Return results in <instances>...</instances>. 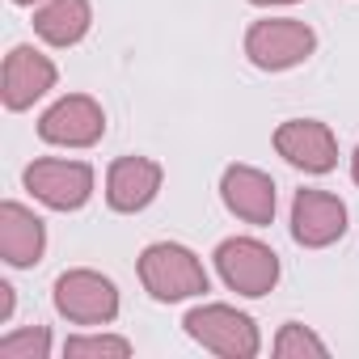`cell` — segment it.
<instances>
[{"mask_svg":"<svg viewBox=\"0 0 359 359\" xmlns=\"http://www.w3.org/2000/svg\"><path fill=\"white\" fill-rule=\"evenodd\" d=\"M275 355H279V359H304V355L325 359V355H330V346H325V342H321L309 325L287 321V325L279 330V338H275Z\"/></svg>","mask_w":359,"mask_h":359,"instance_id":"9a60e30c","label":"cell"},{"mask_svg":"<svg viewBox=\"0 0 359 359\" xmlns=\"http://www.w3.org/2000/svg\"><path fill=\"white\" fill-rule=\"evenodd\" d=\"M13 317V283H0V321Z\"/></svg>","mask_w":359,"mask_h":359,"instance_id":"ac0fdd59","label":"cell"},{"mask_svg":"<svg viewBox=\"0 0 359 359\" xmlns=\"http://www.w3.org/2000/svg\"><path fill=\"white\" fill-rule=\"evenodd\" d=\"M0 355L5 359H47L51 355V330L47 325H30L18 334L0 338Z\"/></svg>","mask_w":359,"mask_h":359,"instance_id":"2e32d148","label":"cell"},{"mask_svg":"<svg viewBox=\"0 0 359 359\" xmlns=\"http://www.w3.org/2000/svg\"><path fill=\"white\" fill-rule=\"evenodd\" d=\"M216 271H220V279L237 296H250V300L266 296L279 283V258H275V250L262 245V241H254V237H229V241H220Z\"/></svg>","mask_w":359,"mask_h":359,"instance_id":"277c9868","label":"cell"},{"mask_svg":"<svg viewBox=\"0 0 359 359\" xmlns=\"http://www.w3.org/2000/svg\"><path fill=\"white\" fill-rule=\"evenodd\" d=\"M39 135L60 148H93L106 135V110L89 93H68L39 118Z\"/></svg>","mask_w":359,"mask_h":359,"instance_id":"52a82bcc","label":"cell"},{"mask_svg":"<svg viewBox=\"0 0 359 359\" xmlns=\"http://www.w3.org/2000/svg\"><path fill=\"white\" fill-rule=\"evenodd\" d=\"M43 250H47V229L43 220L22 208V203H0V254H5L9 266L26 271V266H39L43 262Z\"/></svg>","mask_w":359,"mask_h":359,"instance_id":"4fadbf2b","label":"cell"},{"mask_svg":"<svg viewBox=\"0 0 359 359\" xmlns=\"http://www.w3.org/2000/svg\"><path fill=\"white\" fill-rule=\"evenodd\" d=\"M161 177H165V169L156 161H148V156H118L110 165V173H106V203L114 212H123V216H135V212H144L156 199Z\"/></svg>","mask_w":359,"mask_h":359,"instance_id":"7c38bea8","label":"cell"},{"mask_svg":"<svg viewBox=\"0 0 359 359\" xmlns=\"http://www.w3.org/2000/svg\"><path fill=\"white\" fill-rule=\"evenodd\" d=\"M93 26L89 0H47L34 13V34L51 47H76Z\"/></svg>","mask_w":359,"mask_h":359,"instance_id":"5bb4252c","label":"cell"},{"mask_svg":"<svg viewBox=\"0 0 359 359\" xmlns=\"http://www.w3.org/2000/svg\"><path fill=\"white\" fill-rule=\"evenodd\" d=\"M26 191L47 203L51 212H76L89 203L93 195V169L85 161H60V156H43L34 165H26Z\"/></svg>","mask_w":359,"mask_h":359,"instance_id":"8992f818","label":"cell"},{"mask_svg":"<svg viewBox=\"0 0 359 359\" xmlns=\"http://www.w3.org/2000/svg\"><path fill=\"white\" fill-rule=\"evenodd\" d=\"M313 51H317V34L296 18H266V22H254L245 34V55L262 72H287L304 64Z\"/></svg>","mask_w":359,"mask_h":359,"instance_id":"3957f363","label":"cell"},{"mask_svg":"<svg viewBox=\"0 0 359 359\" xmlns=\"http://www.w3.org/2000/svg\"><path fill=\"white\" fill-rule=\"evenodd\" d=\"M250 5H296V0H250Z\"/></svg>","mask_w":359,"mask_h":359,"instance_id":"ffe728a7","label":"cell"},{"mask_svg":"<svg viewBox=\"0 0 359 359\" xmlns=\"http://www.w3.org/2000/svg\"><path fill=\"white\" fill-rule=\"evenodd\" d=\"M13 5H34V0H13Z\"/></svg>","mask_w":359,"mask_h":359,"instance_id":"44dd1931","label":"cell"},{"mask_svg":"<svg viewBox=\"0 0 359 359\" xmlns=\"http://www.w3.org/2000/svg\"><path fill=\"white\" fill-rule=\"evenodd\" d=\"M64 355H72V359H85V355H131V342L127 338H118V334H76V338H68L64 342Z\"/></svg>","mask_w":359,"mask_h":359,"instance_id":"e0dca14e","label":"cell"},{"mask_svg":"<svg viewBox=\"0 0 359 359\" xmlns=\"http://www.w3.org/2000/svg\"><path fill=\"white\" fill-rule=\"evenodd\" d=\"M220 199H224V208L237 220H245L254 229H262V224L275 220V182L262 169H254V165H229L224 169Z\"/></svg>","mask_w":359,"mask_h":359,"instance_id":"30bf717a","label":"cell"},{"mask_svg":"<svg viewBox=\"0 0 359 359\" xmlns=\"http://www.w3.org/2000/svg\"><path fill=\"white\" fill-rule=\"evenodd\" d=\"M140 283L152 300H191L208 292V271L203 262L177 241H156L140 254Z\"/></svg>","mask_w":359,"mask_h":359,"instance_id":"6da1fadb","label":"cell"},{"mask_svg":"<svg viewBox=\"0 0 359 359\" xmlns=\"http://www.w3.org/2000/svg\"><path fill=\"white\" fill-rule=\"evenodd\" d=\"M47 89H55V64L34 47H13L5 55V76H0V97L5 110H30Z\"/></svg>","mask_w":359,"mask_h":359,"instance_id":"8fae6325","label":"cell"},{"mask_svg":"<svg viewBox=\"0 0 359 359\" xmlns=\"http://www.w3.org/2000/svg\"><path fill=\"white\" fill-rule=\"evenodd\" d=\"M187 334L212 351V355H224V359H254L262 351V338H258V325L250 313H237L233 304H199L187 313Z\"/></svg>","mask_w":359,"mask_h":359,"instance_id":"7a4b0ae2","label":"cell"},{"mask_svg":"<svg viewBox=\"0 0 359 359\" xmlns=\"http://www.w3.org/2000/svg\"><path fill=\"white\" fill-rule=\"evenodd\" d=\"M55 309L72 325H110L118 317V287L97 271H64L55 279Z\"/></svg>","mask_w":359,"mask_h":359,"instance_id":"5b68a950","label":"cell"},{"mask_svg":"<svg viewBox=\"0 0 359 359\" xmlns=\"http://www.w3.org/2000/svg\"><path fill=\"white\" fill-rule=\"evenodd\" d=\"M275 152H279L287 165L304 169V173H330V169L338 165V140H334V131H330L325 123H317V118H287V123H279V131H275Z\"/></svg>","mask_w":359,"mask_h":359,"instance_id":"ba28073f","label":"cell"},{"mask_svg":"<svg viewBox=\"0 0 359 359\" xmlns=\"http://www.w3.org/2000/svg\"><path fill=\"white\" fill-rule=\"evenodd\" d=\"M351 177H355V187H359V148H355V156H351Z\"/></svg>","mask_w":359,"mask_h":359,"instance_id":"d6986e66","label":"cell"},{"mask_svg":"<svg viewBox=\"0 0 359 359\" xmlns=\"http://www.w3.org/2000/svg\"><path fill=\"white\" fill-rule=\"evenodd\" d=\"M346 233V203L330 191H296L292 199V237L304 250H325Z\"/></svg>","mask_w":359,"mask_h":359,"instance_id":"9c48e42d","label":"cell"}]
</instances>
